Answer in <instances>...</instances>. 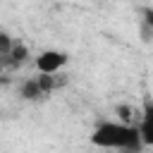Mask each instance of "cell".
I'll return each instance as SVG.
<instances>
[{
    "label": "cell",
    "instance_id": "1",
    "mask_svg": "<svg viewBox=\"0 0 153 153\" xmlns=\"http://www.w3.org/2000/svg\"><path fill=\"white\" fill-rule=\"evenodd\" d=\"M91 143L100 146V148H120V151H139L143 148V139L139 127L129 124V122H100L93 134H91Z\"/></svg>",
    "mask_w": 153,
    "mask_h": 153
},
{
    "label": "cell",
    "instance_id": "6",
    "mask_svg": "<svg viewBox=\"0 0 153 153\" xmlns=\"http://www.w3.org/2000/svg\"><path fill=\"white\" fill-rule=\"evenodd\" d=\"M117 115H120L122 122H129V124H131V120H134V110H131L129 105H120V108H117Z\"/></svg>",
    "mask_w": 153,
    "mask_h": 153
},
{
    "label": "cell",
    "instance_id": "9",
    "mask_svg": "<svg viewBox=\"0 0 153 153\" xmlns=\"http://www.w3.org/2000/svg\"><path fill=\"white\" fill-rule=\"evenodd\" d=\"M143 22L153 26V10H151V7H146V10H143Z\"/></svg>",
    "mask_w": 153,
    "mask_h": 153
},
{
    "label": "cell",
    "instance_id": "5",
    "mask_svg": "<svg viewBox=\"0 0 153 153\" xmlns=\"http://www.w3.org/2000/svg\"><path fill=\"white\" fill-rule=\"evenodd\" d=\"M19 96H22L24 100H38L41 96H45V91H43V86H41V79H38V76L26 79V81L22 84V88H19Z\"/></svg>",
    "mask_w": 153,
    "mask_h": 153
},
{
    "label": "cell",
    "instance_id": "4",
    "mask_svg": "<svg viewBox=\"0 0 153 153\" xmlns=\"http://www.w3.org/2000/svg\"><path fill=\"white\" fill-rule=\"evenodd\" d=\"M26 57H29V48H26L24 43H14V45L10 48V53L2 55V65L14 69V67H22V65L26 62Z\"/></svg>",
    "mask_w": 153,
    "mask_h": 153
},
{
    "label": "cell",
    "instance_id": "3",
    "mask_svg": "<svg viewBox=\"0 0 153 153\" xmlns=\"http://www.w3.org/2000/svg\"><path fill=\"white\" fill-rule=\"evenodd\" d=\"M139 131H141L143 146H153V103H151V100L143 103V112H141V122H139Z\"/></svg>",
    "mask_w": 153,
    "mask_h": 153
},
{
    "label": "cell",
    "instance_id": "7",
    "mask_svg": "<svg viewBox=\"0 0 153 153\" xmlns=\"http://www.w3.org/2000/svg\"><path fill=\"white\" fill-rule=\"evenodd\" d=\"M14 45V41L7 36V33H0V55H5V53H10V48Z\"/></svg>",
    "mask_w": 153,
    "mask_h": 153
},
{
    "label": "cell",
    "instance_id": "8",
    "mask_svg": "<svg viewBox=\"0 0 153 153\" xmlns=\"http://www.w3.org/2000/svg\"><path fill=\"white\" fill-rule=\"evenodd\" d=\"M141 38H143V41H151V38H153V26L146 24V22L141 24Z\"/></svg>",
    "mask_w": 153,
    "mask_h": 153
},
{
    "label": "cell",
    "instance_id": "2",
    "mask_svg": "<svg viewBox=\"0 0 153 153\" xmlns=\"http://www.w3.org/2000/svg\"><path fill=\"white\" fill-rule=\"evenodd\" d=\"M69 55L62 53V50H43L38 57H36V67L38 72H45V74H57V69H62L67 65Z\"/></svg>",
    "mask_w": 153,
    "mask_h": 153
}]
</instances>
